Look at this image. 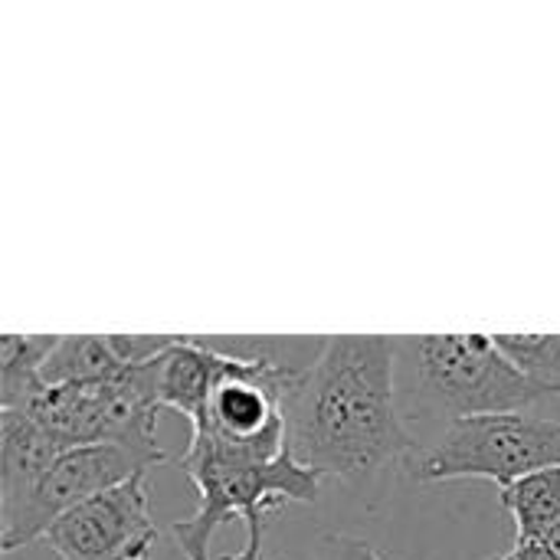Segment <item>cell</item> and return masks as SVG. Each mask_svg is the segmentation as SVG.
I'll use <instances>...</instances> for the list:
<instances>
[{
  "mask_svg": "<svg viewBox=\"0 0 560 560\" xmlns=\"http://www.w3.org/2000/svg\"><path fill=\"white\" fill-rule=\"evenodd\" d=\"M62 453L69 450L26 410H0V525L30 502Z\"/></svg>",
  "mask_w": 560,
  "mask_h": 560,
  "instance_id": "7",
  "label": "cell"
},
{
  "mask_svg": "<svg viewBox=\"0 0 560 560\" xmlns=\"http://www.w3.org/2000/svg\"><path fill=\"white\" fill-rule=\"evenodd\" d=\"M226 354L217 351L203 335H174V345L154 358V397L158 407L184 413L194 427L213 394L217 377L226 368Z\"/></svg>",
  "mask_w": 560,
  "mask_h": 560,
  "instance_id": "8",
  "label": "cell"
},
{
  "mask_svg": "<svg viewBox=\"0 0 560 560\" xmlns=\"http://www.w3.org/2000/svg\"><path fill=\"white\" fill-rule=\"evenodd\" d=\"M59 335H7L0 341V410H26L43 390V364Z\"/></svg>",
  "mask_w": 560,
  "mask_h": 560,
  "instance_id": "10",
  "label": "cell"
},
{
  "mask_svg": "<svg viewBox=\"0 0 560 560\" xmlns=\"http://www.w3.org/2000/svg\"><path fill=\"white\" fill-rule=\"evenodd\" d=\"M397 404L404 423L440 427V433L469 417L525 413L555 400L499 348L495 335H400Z\"/></svg>",
  "mask_w": 560,
  "mask_h": 560,
  "instance_id": "2",
  "label": "cell"
},
{
  "mask_svg": "<svg viewBox=\"0 0 560 560\" xmlns=\"http://www.w3.org/2000/svg\"><path fill=\"white\" fill-rule=\"evenodd\" d=\"M492 560H558L555 558V551H551V545L548 541H515V548L512 551H505V555H499V558Z\"/></svg>",
  "mask_w": 560,
  "mask_h": 560,
  "instance_id": "14",
  "label": "cell"
},
{
  "mask_svg": "<svg viewBox=\"0 0 560 560\" xmlns=\"http://www.w3.org/2000/svg\"><path fill=\"white\" fill-rule=\"evenodd\" d=\"M289 453L322 479L371 486L410 469L420 440L397 404V351L387 335H331L285 400Z\"/></svg>",
  "mask_w": 560,
  "mask_h": 560,
  "instance_id": "1",
  "label": "cell"
},
{
  "mask_svg": "<svg viewBox=\"0 0 560 560\" xmlns=\"http://www.w3.org/2000/svg\"><path fill=\"white\" fill-rule=\"evenodd\" d=\"M374 560H384V558H381V555H377V551H374Z\"/></svg>",
  "mask_w": 560,
  "mask_h": 560,
  "instance_id": "15",
  "label": "cell"
},
{
  "mask_svg": "<svg viewBox=\"0 0 560 560\" xmlns=\"http://www.w3.org/2000/svg\"><path fill=\"white\" fill-rule=\"evenodd\" d=\"M322 545H325V560H374V548H368L351 535H325Z\"/></svg>",
  "mask_w": 560,
  "mask_h": 560,
  "instance_id": "13",
  "label": "cell"
},
{
  "mask_svg": "<svg viewBox=\"0 0 560 560\" xmlns=\"http://www.w3.org/2000/svg\"><path fill=\"white\" fill-rule=\"evenodd\" d=\"M499 348L551 397H560V335H495Z\"/></svg>",
  "mask_w": 560,
  "mask_h": 560,
  "instance_id": "12",
  "label": "cell"
},
{
  "mask_svg": "<svg viewBox=\"0 0 560 560\" xmlns=\"http://www.w3.org/2000/svg\"><path fill=\"white\" fill-rule=\"evenodd\" d=\"M180 469L197 489L194 515L171 522L184 560H266V518L289 502H315L325 482L292 453L259 463L184 450Z\"/></svg>",
  "mask_w": 560,
  "mask_h": 560,
  "instance_id": "3",
  "label": "cell"
},
{
  "mask_svg": "<svg viewBox=\"0 0 560 560\" xmlns=\"http://www.w3.org/2000/svg\"><path fill=\"white\" fill-rule=\"evenodd\" d=\"M499 499L515 522V541H545L560 525V469L525 476L505 486Z\"/></svg>",
  "mask_w": 560,
  "mask_h": 560,
  "instance_id": "11",
  "label": "cell"
},
{
  "mask_svg": "<svg viewBox=\"0 0 560 560\" xmlns=\"http://www.w3.org/2000/svg\"><path fill=\"white\" fill-rule=\"evenodd\" d=\"M545 469H560V420L532 413L459 420L427 443L410 466L417 482L486 479L499 489Z\"/></svg>",
  "mask_w": 560,
  "mask_h": 560,
  "instance_id": "4",
  "label": "cell"
},
{
  "mask_svg": "<svg viewBox=\"0 0 560 560\" xmlns=\"http://www.w3.org/2000/svg\"><path fill=\"white\" fill-rule=\"evenodd\" d=\"M43 541L59 560H151L158 525L151 518L148 472L72 509Z\"/></svg>",
  "mask_w": 560,
  "mask_h": 560,
  "instance_id": "6",
  "label": "cell"
},
{
  "mask_svg": "<svg viewBox=\"0 0 560 560\" xmlns=\"http://www.w3.org/2000/svg\"><path fill=\"white\" fill-rule=\"evenodd\" d=\"M161 463L164 459L158 456H148L128 446H112V443L79 446V450L62 453L46 472V479L36 486V492L30 495V502L7 525H0V548L16 551L23 545L43 541L46 532L72 509L85 505L89 499L102 492L125 486L128 479L141 472H151Z\"/></svg>",
  "mask_w": 560,
  "mask_h": 560,
  "instance_id": "5",
  "label": "cell"
},
{
  "mask_svg": "<svg viewBox=\"0 0 560 560\" xmlns=\"http://www.w3.org/2000/svg\"><path fill=\"white\" fill-rule=\"evenodd\" d=\"M131 364H125L108 335H59L52 354L43 364L46 387H92L118 381Z\"/></svg>",
  "mask_w": 560,
  "mask_h": 560,
  "instance_id": "9",
  "label": "cell"
}]
</instances>
